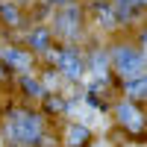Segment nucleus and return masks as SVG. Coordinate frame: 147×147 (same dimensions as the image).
Masks as SVG:
<instances>
[{
  "label": "nucleus",
  "instance_id": "1",
  "mask_svg": "<svg viewBox=\"0 0 147 147\" xmlns=\"http://www.w3.org/2000/svg\"><path fill=\"white\" fill-rule=\"evenodd\" d=\"M115 62H118V68L127 74V77H132V74H141V65H144V56L141 53H136V50H118V56H115Z\"/></svg>",
  "mask_w": 147,
  "mask_h": 147
},
{
  "label": "nucleus",
  "instance_id": "2",
  "mask_svg": "<svg viewBox=\"0 0 147 147\" xmlns=\"http://www.w3.org/2000/svg\"><path fill=\"white\" fill-rule=\"evenodd\" d=\"M59 71H62L68 80H80V74H82V62H80V56L74 53V50L59 53Z\"/></svg>",
  "mask_w": 147,
  "mask_h": 147
},
{
  "label": "nucleus",
  "instance_id": "3",
  "mask_svg": "<svg viewBox=\"0 0 147 147\" xmlns=\"http://www.w3.org/2000/svg\"><path fill=\"white\" fill-rule=\"evenodd\" d=\"M118 118L124 121L129 129H141V115L136 112V106H132V103H121V106H118Z\"/></svg>",
  "mask_w": 147,
  "mask_h": 147
},
{
  "label": "nucleus",
  "instance_id": "4",
  "mask_svg": "<svg viewBox=\"0 0 147 147\" xmlns=\"http://www.w3.org/2000/svg\"><path fill=\"white\" fill-rule=\"evenodd\" d=\"M85 136H88V129H85L82 124H71V127H68V138H65V141H68V144L74 147V144L85 141Z\"/></svg>",
  "mask_w": 147,
  "mask_h": 147
},
{
  "label": "nucleus",
  "instance_id": "5",
  "mask_svg": "<svg viewBox=\"0 0 147 147\" xmlns=\"http://www.w3.org/2000/svg\"><path fill=\"white\" fill-rule=\"evenodd\" d=\"M127 91H129L132 97H141V94H144V77H141V74L127 77Z\"/></svg>",
  "mask_w": 147,
  "mask_h": 147
},
{
  "label": "nucleus",
  "instance_id": "6",
  "mask_svg": "<svg viewBox=\"0 0 147 147\" xmlns=\"http://www.w3.org/2000/svg\"><path fill=\"white\" fill-rule=\"evenodd\" d=\"M3 56H6V62H9V65H15V68H27V65H30V56H27V53H21V50H6Z\"/></svg>",
  "mask_w": 147,
  "mask_h": 147
},
{
  "label": "nucleus",
  "instance_id": "7",
  "mask_svg": "<svg viewBox=\"0 0 147 147\" xmlns=\"http://www.w3.org/2000/svg\"><path fill=\"white\" fill-rule=\"evenodd\" d=\"M91 65H94V77H106V59H103V53H94Z\"/></svg>",
  "mask_w": 147,
  "mask_h": 147
},
{
  "label": "nucleus",
  "instance_id": "8",
  "mask_svg": "<svg viewBox=\"0 0 147 147\" xmlns=\"http://www.w3.org/2000/svg\"><path fill=\"white\" fill-rule=\"evenodd\" d=\"M30 41H32V44H38V47H47V35H44V32H32V35H30Z\"/></svg>",
  "mask_w": 147,
  "mask_h": 147
},
{
  "label": "nucleus",
  "instance_id": "9",
  "mask_svg": "<svg viewBox=\"0 0 147 147\" xmlns=\"http://www.w3.org/2000/svg\"><path fill=\"white\" fill-rule=\"evenodd\" d=\"M24 85H27V91H32V94H41V85H38V82H32L30 77L24 80Z\"/></svg>",
  "mask_w": 147,
  "mask_h": 147
},
{
  "label": "nucleus",
  "instance_id": "10",
  "mask_svg": "<svg viewBox=\"0 0 147 147\" xmlns=\"http://www.w3.org/2000/svg\"><path fill=\"white\" fill-rule=\"evenodd\" d=\"M3 15H6V21H18V12H15V9H9V6L3 9Z\"/></svg>",
  "mask_w": 147,
  "mask_h": 147
},
{
  "label": "nucleus",
  "instance_id": "11",
  "mask_svg": "<svg viewBox=\"0 0 147 147\" xmlns=\"http://www.w3.org/2000/svg\"><path fill=\"white\" fill-rule=\"evenodd\" d=\"M0 74H3V68H0Z\"/></svg>",
  "mask_w": 147,
  "mask_h": 147
}]
</instances>
